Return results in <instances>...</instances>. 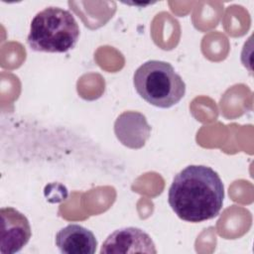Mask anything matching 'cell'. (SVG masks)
<instances>
[{
  "label": "cell",
  "instance_id": "obj_1",
  "mask_svg": "<svg viewBox=\"0 0 254 254\" xmlns=\"http://www.w3.org/2000/svg\"><path fill=\"white\" fill-rule=\"evenodd\" d=\"M224 188L218 174L209 167L190 165L177 174L168 200L175 213L189 222L215 217L222 208Z\"/></svg>",
  "mask_w": 254,
  "mask_h": 254
},
{
  "label": "cell",
  "instance_id": "obj_2",
  "mask_svg": "<svg viewBox=\"0 0 254 254\" xmlns=\"http://www.w3.org/2000/svg\"><path fill=\"white\" fill-rule=\"evenodd\" d=\"M79 38V27L74 16L59 7H48L33 18L27 42L36 52L65 53Z\"/></svg>",
  "mask_w": 254,
  "mask_h": 254
},
{
  "label": "cell",
  "instance_id": "obj_3",
  "mask_svg": "<svg viewBox=\"0 0 254 254\" xmlns=\"http://www.w3.org/2000/svg\"><path fill=\"white\" fill-rule=\"evenodd\" d=\"M137 93L148 103L169 108L177 104L186 93V83L169 63L148 61L141 64L133 76Z\"/></svg>",
  "mask_w": 254,
  "mask_h": 254
},
{
  "label": "cell",
  "instance_id": "obj_4",
  "mask_svg": "<svg viewBox=\"0 0 254 254\" xmlns=\"http://www.w3.org/2000/svg\"><path fill=\"white\" fill-rule=\"evenodd\" d=\"M0 252L13 254L19 252L30 240L32 231L28 218L13 207H2Z\"/></svg>",
  "mask_w": 254,
  "mask_h": 254
},
{
  "label": "cell",
  "instance_id": "obj_5",
  "mask_svg": "<svg viewBox=\"0 0 254 254\" xmlns=\"http://www.w3.org/2000/svg\"><path fill=\"white\" fill-rule=\"evenodd\" d=\"M157 252L148 233L137 227H125L112 232L103 242L101 254H128Z\"/></svg>",
  "mask_w": 254,
  "mask_h": 254
},
{
  "label": "cell",
  "instance_id": "obj_6",
  "mask_svg": "<svg viewBox=\"0 0 254 254\" xmlns=\"http://www.w3.org/2000/svg\"><path fill=\"white\" fill-rule=\"evenodd\" d=\"M114 133L124 146L130 149H140L150 137L151 126L142 113L125 111L115 120Z\"/></svg>",
  "mask_w": 254,
  "mask_h": 254
},
{
  "label": "cell",
  "instance_id": "obj_7",
  "mask_svg": "<svg viewBox=\"0 0 254 254\" xmlns=\"http://www.w3.org/2000/svg\"><path fill=\"white\" fill-rule=\"evenodd\" d=\"M56 245L65 254H93L97 241L87 228L79 224H68L57 233Z\"/></svg>",
  "mask_w": 254,
  "mask_h": 254
}]
</instances>
